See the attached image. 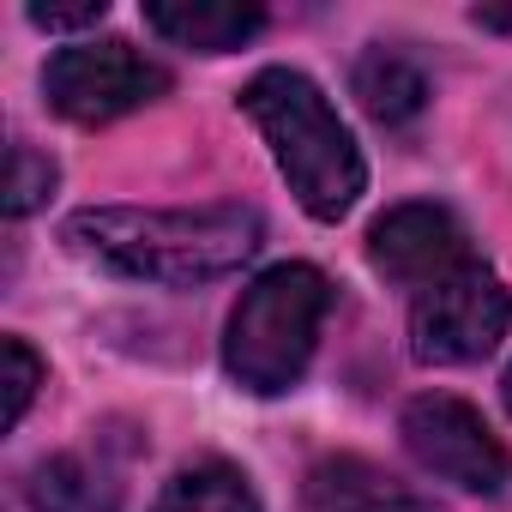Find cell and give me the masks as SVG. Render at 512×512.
Segmentation results:
<instances>
[{"label":"cell","mask_w":512,"mask_h":512,"mask_svg":"<svg viewBox=\"0 0 512 512\" xmlns=\"http://www.w3.org/2000/svg\"><path fill=\"white\" fill-rule=\"evenodd\" d=\"M67 241L85 260L121 272V278H145V284H169V290H193L211 278L241 272L266 241V223L253 205H205V211H133V205H91L79 217H67Z\"/></svg>","instance_id":"1"},{"label":"cell","mask_w":512,"mask_h":512,"mask_svg":"<svg viewBox=\"0 0 512 512\" xmlns=\"http://www.w3.org/2000/svg\"><path fill=\"white\" fill-rule=\"evenodd\" d=\"M241 109L266 133V145H272V157H278V169L308 217L338 223L362 199V187H368L362 151L308 73H290V67L253 73L241 91Z\"/></svg>","instance_id":"2"},{"label":"cell","mask_w":512,"mask_h":512,"mask_svg":"<svg viewBox=\"0 0 512 512\" xmlns=\"http://www.w3.org/2000/svg\"><path fill=\"white\" fill-rule=\"evenodd\" d=\"M326 308H332V284L326 272L314 266H272L260 272L235 314H229V338H223V368L235 386L247 392H290L308 362H314V344H320V326H326Z\"/></svg>","instance_id":"3"},{"label":"cell","mask_w":512,"mask_h":512,"mask_svg":"<svg viewBox=\"0 0 512 512\" xmlns=\"http://www.w3.org/2000/svg\"><path fill=\"white\" fill-rule=\"evenodd\" d=\"M169 91V73L157 61H145L133 43L103 37V43H73L43 67V97L55 115L79 121V127H103L121 121L133 109H145L151 97Z\"/></svg>","instance_id":"4"},{"label":"cell","mask_w":512,"mask_h":512,"mask_svg":"<svg viewBox=\"0 0 512 512\" xmlns=\"http://www.w3.org/2000/svg\"><path fill=\"white\" fill-rule=\"evenodd\" d=\"M512 326V296L494 272L470 266L434 290L416 296L410 308V350L422 362H440V368H458V362H482Z\"/></svg>","instance_id":"5"},{"label":"cell","mask_w":512,"mask_h":512,"mask_svg":"<svg viewBox=\"0 0 512 512\" xmlns=\"http://www.w3.org/2000/svg\"><path fill=\"white\" fill-rule=\"evenodd\" d=\"M404 446L422 470H434L440 482H458L470 494H500L512 476L506 446L494 440V428L482 422V410H470L452 392H422L404 404Z\"/></svg>","instance_id":"6"},{"label":"cell","mask_w":512,"mask_h":512,"mask_svg":"<svg viewBox=\"0 0 512 512\" xmlns=\"http://www.w3.org/2000/svg\"><path fill=\"white\" fill-rule=\"evenodd\" d=\"M368 266H374L386 284L422 296V290H434V284L470 272L476 260H470L464 223H458L446 205L416 199V205H392V211L368 229Z\"/></svg>","instance_id":"7"},{"label":"cell","mask_w":512,"mask_h":512,"mask_svg":"<svg viewBox=\"0 0 512 512\" xmlns=\"http://www.w3.org/2000/svg\"><path fill=\"white\" fill-rule=\"evenodd\" d=\"M145 25H151L157 37H169L175 49L229 55V49H241L247 37H260L266 13H260V7H235V0H151V7H145Z\"/></svg>","instance_id":"8"},{"label":"cell","mask_w":512,"mask_h":512,"mask_svg":"<svg viewBox=\"0 0 512 512\" xmlns=\"http://www.w3.org/2000/svg\"><path fill=\"white\" fill-rule=\"evenodd\" d=\"M31 506L37 512H121V488L85 452H61L31 470Z\"/></svg>","instance_id":"9"},{"label":"cell","mask_w":512,"mask_h":512,"mask_svg":"<svg viewBox=\"0 0 512 512\" xmlns=\"http://www.w3.org/2000/svg\"><path fill=\"white\" fill-rule=\"evenodd\" d=\"M350 85H356L362 109H368L374 121H386V127L416 121L422 103H428V79H422L404 55H392V49H368V55L356 61V73H350Z\"/></svg>","instance_id":"10"},{"label":"cell","mask_w":512,"mask_h":512,"mask_svg":"<svg viewBox=\"0 0 512 512\" xmlns=\"http://www.w3.org/2000/svg\"><path fill=\"white\" fill-rule=\"evenodd\" d=\"M157 512H260V494L235 464L205 458V464L175 470V482L157 494Z\"/></svg>","instance_id":"11"},{"label":"cell","mask_w":512,"mask_h":512,"mask_svg":"<svg viewBox=\"0 0 512 512\" xmlns=\"http://www.w3.org/2000/svg\"><path fill=\"white\" fill-rule=\"evenodd\" d=\"M314 506L320 512H428L416 494H398V488H386L368 464H326V470H314Z\"/></svg>","instance_id":"12"},{"label":"cell","mask_w":512,"mask_h":512,"mask_svg":"<svg viewBox=\"0 0 512 512\" xmlns=\"http://www.w3.org/2000/svg\"><path fill=\"white\" fill-rule=\"evenodd\" d=\"M55 193V163L49 157H37L31 145H13L7 151V217H31L43 199Z\"/></svg>","instance_id":"13"},{"label":"cell","mask_w":512,"mask_h":512,"mask_svg":"<svg viewBox=\"0 0 512 512\" xmlns=\"http://www.w3.org/2000/svg\"><path fill=\"white\" fill-rule=\"evenodd\" d=\"M0 356H7V428H19L31 398H37V386H43V362H37V350L25 338H7Z\"/></svg>","instance_id":"14"},{"label":"cell","mask_w":512,"mask_h":512,"mask_svg":"<svg viewBox=\"0 0 512 512\" xmlns=\"http://www.w3.org/2000/svg\"><path fill=\"white\" fill-rule=\"evenodd\" d=\"M103 13H109L103 0H73V7H49V0H37L31 25H43V31H79V25H97Z\"/></svg>","instance_id":"15"},{"label":"cell","mask_w":512,"mask_h":512,"mask_svg":"<svg viewBox=\"0 0 512 512\" xmlns=\"http://www.w3.org/2000/svg\"><path fill=\"white\" fill-rule=\"evenodd\" d=\"M470 19H476L482 31H512V7H476Z\"/></svg>","instance_id":"16"},{"label":"cell","mask_w":512,"mask_h":512,"mask_svg":"<svg viewBox=\"0 0 512 512\" xmlns=\"http://www.w3.org/2000/svg\"><path fill=\"white\" fill-rule=\"evenodd\" d=\"M500 398H506V410H512V368H506V380H500Z\"/></svg>","instance_id":"17"}]
</instances>
